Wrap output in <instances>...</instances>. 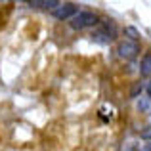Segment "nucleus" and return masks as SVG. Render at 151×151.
Segmentation results:
<instances>
[{"mask_svg": "<svg viewBox=\"0 0 151 151\" xmlns=\"http://www.w3.org/2000/svg\"><path fill=\"white\" fill-rule=\"evenodd\" d=\"M98 23V15L94 12H77L71 17V27L77 31L86 29V27H94Z\"/></svg>", "mask_w": 151, "mask_h": 151, "instance_id": "obj_1", "label": "nucleus"}, {"mask_svg": "<svg viewBox=\"0 0 151 151\" xmlns=\"http://www.w3.org/2000/svg\"><path fill=\"white\" fill-rule=\"evenodd\" d=\"M92 37H94V40H96V42L109 44V42H113L115 38H117V27H115L113 21H105L100 29L92 35Z\"/></svg>", "mask_w": 151, "mask_h": 151, "instance_id": "obj_2", "label": "nucleus"}, {"mask_svg": "<svg viewBox=\"0 0 151 151\" xmlns=\"http://www.w3.org/2000/svg\"><path fill=\"white\" fill-rule=\"evenodd\" d=\"M119 55H121L122 59H134L138 55V52H140V46H138V42L134 40H122L121 44H119Z\"/></svg>", "mask_w": 151, "mask_h": 151, "instance_id": "obj_3", "label": "nucleus"}, {"mask_svg": "<svg viewBox=\"0 0 151 151\" xmlns=\"http://www.w3.org/2000/svg\"><path fill=\"white\" fill-rule=\"evenodd\" d=\"M77 14V6L71 2H65V4H59V6H55L54 10H52V15H54L55 19H69L73 17V15Z\"/></svg>", "mask_w": 151, "mask_h": 151, "instance_id": "obj_4", "label": "nucleus"}, {"mask_svg": "<svg viewBox=\"0 0 151 151\" xmlns=\"http://www.w3.org/2000/svg\"><path fill=\"white\" fill-rule=\"evenodd\" d=\"M140 73L144 75V77H151V54H145L144 58H142Z\"/></svg>", "mask_w": 151, "mask_h": 151, "instance_id": "obj_5", "label": "nucleus"}, {"mask_svg": "<svg viewBox=\"0 0 151 151\" xmlns=\"http://www.w3.org/2000/svg\"><path fill=\"white\" fill-rule=\"evenodd\" d=\"M29 6H35V8H55L59 6L58 0H31Z\"/></svg>", "mask_w": 151, "mask_h": 151, "instance_id": "obj_6", "label": "nucleus"}, {"mask_svg": "<svg viewBox=\"0 0 151 151\" xmlns=\"http://www.w3.org/2000/svg\"><path fill=\"white\" fill-rule=\"evenodd\" d=\"M138 109H140V113L151 115V98L149 96L140 98V101H138Z\"/></svg>", "mask_w": 151, "mask_h": 151, "instance_id": "obj_7", "label": "nucleus"}, {"mask_svg": "<svg viewBox=\"0 0 151 151\" xmlns=\"http://www.w3.org/2000/svg\"><path fill=\"white\" fill-rule=\"evenodd\" d=\"M140 136L144 138V140H151V122H149V124H147V126H145V128L140 132Z\"/></svg>", "mask_w": 151, "mask_h": 151, "instance_id": "obj_8", "label": "nucleus"}, {"mask_svg": "<svg viewBox=\"0 0 151 151\" xmlns=\"http://www.w3.org/2000/svg\"><path fill=\"white\" fill-rule=\"evenodd\" d=\"M121 151H138V144L136 142H126L124 147H122Z\"/></svg>", "mask_w": 151, "mask_h": 151, "instance_id": "obj_9", "label": "nucleus"}, {"mask_svg": "<svg viewBox=\"0 0 151 151\" xmlns=\"http://www.w3.org/2000/svg\"><path fill=\"white\" fill-rule=\"evenodd\" d=\"M126 33L132 35V40H134V42H136L138 38H140V33H136V29H132V27H128V29H126Z\"/></svg>", "mask_w": 151, "mask_h": 151, "instance_id": "obj_10", "label": "nucleus"}, {"mask_svg": "<svg viewBox=\"0 0 151 151\" xmlns=\"http://www.w3.org/2000/svg\"><path fill=\"white\" fill-rule=\"evenodd\" d=\"M140 151H151V144H145V145H144V147H142Z\"/></svg>", "mask_w": 151, "mask_h": 151, "instance_id": "obj_11", "label": "nucleus"}, {"mask_svg": "<svg viewBox=\"0 0 151 151\" xmlns=\"http://www.w3.org/2000/svg\"><path fill=\"white\" fill-rule=\"evenodd\" d=\"M149 98H151V84H149Z\"/></svg>", "mask_w": 151, "mask_h": 151, "instance_id": "obj_12", "label": "nucleus"}]
</instances>
